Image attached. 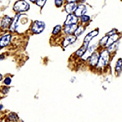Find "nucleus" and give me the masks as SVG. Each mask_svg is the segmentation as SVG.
<instances>
[{"label": "nucleus", "mask_w": 122, "mask_h": 122, "mask_svg": "<svg viewBox=\"0 0 122 122\" xmlns=\"http://www.w3.org/2000/svg\"><path fill=\"white\" fill-rule=\"evenodd\" d=\"M30 8V5L27 1H17L13 5V10L17 14H22L23 12L28 11Z\"/></svg>", "instance_id": "f257e3e1"}, {"label": "nucleus", "mask_w": 122, "mask_h": 122, "mask_svg": "<svg viewBox=\"0 0 122 122\" xmlns=\"http://www.w3.org/2000/svg\"><path fill=\"white\" fill-rule=\"evenodd\" d=\"M45 28H46V24L43 21L36 20L31 25L30 31L33 34H39V33H42L44 31Z\"/></svg>", "instance_id": "f03ea898"}, {"label": "nucleus", "mask_w": 122, "mask_h": 122, "mask_svg": "<svg viewBox=\"0 0 122 122\" xmlns=\"http://www.w3.org/2000/svg\"><path fill=\"white\" fill-rule=\"evenodd\" d=\"M108 60H109V53L107 52V50L103 51L99 54V60L96 68H103L107 64Z\"/></svg>", "instance_id": "7ed1b4c3"}, {"label": "nucleus", "mask_w": 122, "mask_h": 122, "mask_svg": "<svg viewBox=\"0 0 122 122\" xmlns=\"http://www.w3.org/2000/svg\"><path fill=\"white\" fill-rule=\"evenodd\" d=\"M11 34L10 33H7L3 34V36L0 38V47L3 48V47L7 46L11 43Z\"/></svg>", "instance_id": "20e7f679"}, {"label": "nucleus", "mask_w": 122, "mask_h": 122, "mask_svg": "<svg viewBox=\"0 0 122 122\" xmlns=\"http://www.w3.org/2000/svg\"><path fill=\"white\" fill-rule=\"evenodd\" d=\"M99 29H94V30L91 31L90 33H88L87 35H86V37H85L84 38V45H86V46H89L90 45V42H91L92 40H93L94 38H95L96 36H97L98 34H99Z\"/></svg>", "instance_id": "39448f33"}, {"label": "nucleus", "mask_w": 122, "mask_h": 122, "mask_svg": "<svg viewBox=\"0 0 122 122\" xmlns=\"http://www.w3.org/2000/svg\"><path fill=\"white\" fill-rule=\"evenodd\" d=\"M68 3H66L65 7H64V10L68 14H73V12L76 9L77 4H76V1H68Z\"/></svg>", "instance_id": "423d86ee"}, {"label": "nucleus", "mask_w": 122, "mask_h": 122, "mask_svg": "<svg viewBox=\"0 0 122 122\" xmlns=\"http://www.w3.org/2000/svg\"><path fill=\"white\" fill-rule=\"evenodd\" d=\"M21 16H23L22 14H16L15 15V17L12 19V22H11V25L9 28L10 32H14L15 29H17L19 25V22H20V20Z\"/></svg>", "instance_id": "0eeeda50"}, {"label": "nucleus", "mask_w": 122, "mask_h": 122, "mask_svg": "<svg viewBox=\"0 0 122 122\" xmlns=\"http://www.w3.org/2000/svg\"><path fill=\"white\" fill-rule=\"evenodd\" d=\"M78 17H76L74 14H68V16L64 21V25H77Z\"/></svg>", "instance_id": "6e6552de"}, {"label": "nucleus", "mask_w": 122, "mask_h": 122, "mask_svg": "<svg viewBox=\"0 0 122 122\" xmlns=\"http://www.w3.org/2000/svg\"><path fill=\"white\" fill-rule=\"evenodd\" d=\"M11 22H12V18L8 16V15H5V16L2 19L1 28L3 29V30H5L6 29H9L11 25Z\"/></svg>", "instance_id": "1a4fd4ad"}, {"label": "nucleus", "mask_w": 122, "mask_h": 122, "mask_svg": "<svg viewBox=\"0 0 122 122\" xmlns=\"http://www.w3.org/2000/svg\"><path fill=\"white\" fill-rule=\"evenodd\" d=\"M99 53L94 51L93 54L89 57V64L90 66L94 67L97 66L98 63H99Z\"/></svg>", "instance_id": "9d476101"}, {"label": "nucleus", "mask_w": 122, "mask_h": 122, "mask_svg": "<svg viewBox=\"0 0 122 122\" xmlns=\"http://www.w3.org/2000/svg\"><path fill=\"white\" fill-rule=\"evenodd\" d=\"M86 11H87V9H86V6L84 4H79V5H77L76 9L75 10V11H74V15H75L76 17H81L86 14Z\"/></svg>", "instance_id": "9b49d317"}, {"label": "nucleus", "mask_w": 122, "mask_h": 122, "mask_svg": "<svg viewBox=\"0 0 122 122\" xmlns=\"http://www.w3.org/2000/svg\"><path fill=\"white\" fill-rule=\"evenodd\" d=\"M76 41V38L74 35H69V36L66 37L63 40L62 42V46L63 47H67L69 45L72 44L73 42H75Z\"/></svg>", "instance_id": "f8f14e48"}, {"label": "nucleus", "mask_w": 122, "mask_h": 122, "mask_svg": "<svg viewBox=\"0 0 122 122\" xmlns=\"http://www.w3.org/2000/svg\"><path fill=\"white\" fill-rule=\"evenodd\" d=\"M77 28V25H65L64 28V32L66 34L72 35V33H74L75 30Z\"/></svg>", "instance_id": "ddd939ff"}, {"label": "nucleus", "mask_w": 122, "mask_h": 122, "mask_svg": "<svg viewBox=\"0 0 122 122\" xmlns=\"http://www.w3.org/2000/svg\"><path fill=\"white\" fill-rule=\"evenodd\" d=\"M120 36L118 34H114V35H112V36H108V40L107 42V44H106V46H111V45H112L113 43L117 42V41L119 39Z\"/></svg>", "instance_id": "4468645a"}, {"label": "nucleus", "mask_w": 122, "mask_h": 122, "mask_svg": "<svg viewBox=\"0 0 122 122\" xmlns=\"http://www.w3.org/2000/svg\"><path fill=\"white\" fill-rule=\"evenodd\" d=\"M88 46H86V45H82L80 47L79 49H78L77 51L75 52V56H77V57H82L84 56V54L86 52V50H87Z\"/></svg>", "instance_id": "2eb2a0df"}, {"label": "nucleus", "mask_w": 122, "mask_h": 122, "mask_svg": "<svg viewBox=\"0 0 122 122\" xmlns=\"http://www.w3.org/2000/svg\"><path fill=\"white\" fill-rule=\"evenodd\" d=\"M7 119V121H11V122H16L19 121L18 116L15 112H11L10 114H8Z\"/></svg>", "instance_id": "dca6fc26"}, {"label": "nucleus", "mask_w": 122, "mask_h": 122, "mask_svg": "<svg viewBox=\"0 0 122 122\" xmlns=\"http://www.w3.org/2000/svg\"><path fill=\"white\" fill-rule=\"evenodd\" d=\"M84 31H85V27L83 25H79V26H77L75 32H74V36H75L76 38H77V37H79L80 35L82 34V33H83Z\"/></svg>", "instance_id": "f3484780"}, {"label": "nucleus", "mask_w": 122, "mask_h": 122, "mask_svg": "<svg viewBox=\"0 0 122 122\" xmlns=\"http://www.w3.org/2000/svg\"><path fill=\"white\" fill-rule=\"evenodd\" d=\"M118 46H119V42H115V43H113L112 45H111V46H109L107 47V52L108 53H110V52H113V51H115L118 48Z\"/></svg>", "instance_id": "a211bd4d"}, {"label": "nucleus", "mask_w": 122, "mask_h": 122, "mask_svg": "<svg viewBox=\"0 0 122 122\" xmlns=\"http://www.w3.org/2000/svg\"><path fill=\"white\" fill-rule=\"evenodd\" d=\"M122 71V59H119L117 62V65H116V72L117 73H120Z\"/></svg>", "instance_id": "6ab92c4d"}, {"label": "nucleus", "mask_w": 122, "mask_h": 122, "mask_svg": "<svg viewBox=\"0 0 122 122\" xmlns=\"http://www.w3.org/2000/svg\"><path fill=\"white\" fill-rule=\"evenodd\" d=\"M61 30H62V27H61V25H56V26L54 27V29H53V30H52V34L54 35V36L58 35L59 33L61 32Z\"/></svg>", "instance_id": "aec40b11"}, {"label": "nucleus", "mask_w": 122, "mask_h": 122, "mask_svg": "<svg viewBox=\"0 0 122 122\" xmlns=\"http://www.w3.org/2000/svg\"><path fill=\"white\" fill-rule=\"evenodd\" d=\"M90 20V17L89 15H82V16H81V22L82 24H86V23L89 22Z\"/></svg>", "instance_id": "412c9836"}, {"label": "nucleus", "mask_w": 122, "mask_h": 122, "mask_svg": "<svg viewBox=\"0 0 122 122\" xmlns=\"http://www.w3.org/2000/svg\"><path fill=\"white\" fill-rule=\"evenodd\" d=\"M107 40H108V36H105L99 41V45H101V46H106Z\"/></svg>", "instance_id": "4be33fe9"}, {"label": "nucleus", "mask_w": 122, "mask_h": 122, "mask_svg": "<svg viewBox=\"0 0 122 122\" xmlns=\"http://www.w3.org/2000/svg\"><path fill=\"white\" fill-rule=\"evenodd\" d=\"M0 91H1V93L3 94H7L9 91V88L7 86H2Z\"/></svg>", "instance_id": "5701e85b"}, {"label": "nucleus", "mask_w": 122, "mask_h": 122, "mask_svg": "<svg viewBox=\"0 0 122 122\" xmlns=\"http://www.w3.org/2000/svg\"><path fill=\"white\" fill-rule=\"evenodd\" d=\"M5 86H9L10 84L11 83V78L10 76H7V77L4 79V81H3Z\"/></svg>", "instance_id": "b1692460"}, {"label": "nucleus", "mask_w": 122, "mask_h": 122, "mask_svg": "<svg viewBox=\"0 0 122 122\" xmlns=\"http://www.w3.org/2000/svg\"><path fill=\"white\" fill-rule=\"evenodd\" d=\"M32 2H33V3H36V4L40 6L41 7H42L43 6H44L45 3H46V0H42V1H32Z\"/></svg>", "instance_id": "393cba45"}, {"label": "nucleus", "mask_w": 122, "mask_h": 122, "mask_svg": "<svg viewBox=\"0 0 122 122\" xmlns=\"http://www.w3.org/2000/svg\"><path fill=\"white\" fill-rule=\"evenodd\" d=\"M55 4H56L57 7H60L64 4V1H62V0H56L55 1Z\"/></svg>", "instance_id": "a878e982"}, {"label": "nucleus", "mask_w": 122, "mask_h": 122, "mask_svg": "<svg viewBox=\"0 0 122 122\" xmlns=\"http://www.w3.org/2000/svg\"><path fill=\"white\" fill-rule=\"evenodd\" d=\"M116 33H117V29H113L112 31H110L109 33H107V36H109V35H111V36H112V35L116 34Z\"/></svg>", "instance_id": "bb28decb"}, {"label": "nucleus", "mask_w": 122, "mask_h": 122, "mask_svg": "<svg viewBox=\"0 0 122 122\" xmlns=\"http://www.w3.org/2000/svg\"><path fill=\"white\" fill-rule=\"evenodd\" d=\"M4 58H5V56L3 54H2V55H0V61H2L3 60H4Z\"/></svg>", "instance_id": "cd10ccee"}, {"label": "nucleus", "mask_w": 122, "mask_h": 122, "mask_svg": "<svg viewBox=\"0 0 122 122\" xmlns=\"http://www.w3.org/2000/svg\"><path fill=\"white\" fill-rule=\"evenodd\" d=\"M2 79H3V75H2V74L0 73V81H2Z\"/></svg>", "instance_id": "c85d7f7f"}, {"label": "nucleus", "mask_w": 122, "mask_h": 122, "mask_svg": "<svg viewBox=\"0 0 122 122\" xmlns=\"http://www.w3.org/2000/svg\"><path fill=\"white\" fill-rule=\"evenodd\" d=\"M3 109V105H0V110Z\"/></svg>", "instance_id": "c756f323"}, {"label": "nucleus", "mask_w": 122, "mask_h": 122, "mask_svg": "<svg viewBox=\"0 0 122 122\" xmlns=\"http://www.w3.org/2000/svg\"><path fill=\"white\" fill-rule=\"evenodd\" d=\"M1 49H2V48H1V47H0V50H1Z\"/></svg>", "instance_id": "7c9ffc66"}]
</instances>
